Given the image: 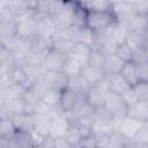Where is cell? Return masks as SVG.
Listing matches in <instances>:
<instances>
[{"label":"cell","mask_w":148,"mask_h":148,"mask_svg":"<svg viewBox=\"0 0 148 148\" xmlns=\"http://www.w3.org/2000/svg\"><path fill=\"white\" fill-rule=\"evenodd\" d=\"M52 110H53V106L46 104L45 102H43V101L40 99V101L35 105L34 114H43V116H50V117H51Z\"/></svg>","instance_id":"39"},{"label":"cell","mask_w":148,"mask_h":148,"mask_svg":"<svg viewBox=\"0 0 148 148\" xmlns=\"http://www.w3.org/2000/svg\"><path fill=\"white\" fill-rule=\"evenodd\" d=\"M131 61L135 62L136 65L148 61V52L146 51V49L143 46H141L139 49L133 50V56H132V60Z\"/></svg>","instance_id":"38"},{"label":"cell","mask_w":148,"mask_h":148,"mask_svg":"<svg viewBox=\"0 0 148 148\" xmlns=\"http://www.w3.org/2000/svg\"><path fill=\"white\" fill-rule=\"evenodd\" d=\"M75 43H72V42H68L61 37H58V36H54L53 37V49L57 50V51H60L65 54H67L71 49L73 47Z\"/></svg>","instance_id":"33"},{"label":"cell","mask_w":148,"mask_h":148,"mask_svg":"<svg viewBox=\"0 0 148 148\" xmlns=\"http://www.w3.org/2000/svg\"><path fill=\"white\" fill-rule=\"evenodd\" d=\"M91 49L88 47L87 45L77 42L73 45V47L71 49V51L67 53L68 57L77 60L82 66L88 65V59H89V54H90Z\"/></svg>","instance_id":"10"},{"label":"cell","mask_w":148,"mask_h":148,"mask_svg":"<svg viewBox=\"0 0 148 148\" xmlns=\"http://www.w3.org/2000/svg\"><path fill=\"white\" fill-rule=\"evenodd\" d=\"M106 95H108V92L104 91L103 89H101L99 87L91 86L90 89L88 90V92L86 94V99L90 105H92L95 109H97V108L104 106V102H105Z\"/></svg>","instance_id":"13"},{"label":"cell","mask_w":148,"mask_h":148,"mask_svg":"<svg viewBox=\"0 0 148 148\" xmlns=\"http://www.w3.org/2000/svg\"><path fill=\"white\" fill-rule=\"evenodd\" d=\"M117 47H118V44L112 39V38H105L101 45H99V50L108 57V56H111V54H114L116 51H117Z\"/></svg>","instance_id":"35"},{"label":"cell","mask_w":148,"mask_h":148,"mask_svg":"<svg viewBox=\"0 0 148 148\" xmlns=\"http://www.w3.org/2000/svg\"><path fill=\"white\" fill-rule=\"evenodd\" d=\"M15 32L20 38L32 40L36 37V17L27 21H20L16 23Z\"/></svg>","instance_id":"9"},{"label":"cell","mask_w":148,"mask_h":148,"mask_svg":"<svg viewBox=\"0 0 148 148\" xmlns=\"http://www.w3.org/2000/svg\"><path fill=\"white\" fill-rule=\"evenodd\" d=\"M25 6L29 7V8H32V9H36L37 8V5L39 2V0H23Z\"/></svg>","instance_id":"44"},{"label":"cell","mask_w":148,"mask_h":148,"mask_svg":"<svg viewBox=\"0 0 148 148\" xmlns=\"http://www.w3.org/2000/svg\"><path fill=\"white\" fill-rule=\"evenodd\" d=\"M123 97H124V101H125V103L127 104V106H131V105H133V104H135L136 102L140 101V99L138 98V95L135 94L133 87H132L127 92H125V94L123 95Z\"/></svg>","instance_id":"40"},{"label":"cell","mask_w":148,"mask_h":148,"mask_svg":"<svg viewBox=\"0 0 148 148\" xmlns=\"http://www.w3.org/2000/svg\"><path fill=\"white\" fill-rule=\"evenodd\" d=\"M147 32H148V30H147Z\"/></svg>","instance_id":"46"},{"label":"cell","mask_w":148,"mask_h":148,"mask_svg":"<svg viewBox=\"0 0 148 148\" xmlns=\"http://www.w3.org/2000/svg\"><path fill=\"white\" fill-rule=\"evenodd\" d=\"M139 1H140V0H139Z\"/></svg>","instance_id":"47"},{"label":"cell","mask_w":148,"mask_h":148,"mask_svg":"<svg viewBox=\"0 0 148 148\" xmlns=\"http://www.w3.org/2000/svg\"><path fill=\"white\" fill-rule=\"evenodd\" d=\"M12 120L17 131H28L31 132L34 130V114L23 112L20 114H15L12 117Z\"/></svg>","instance_id":"17"},{"label":"cell","mask_w":148,"mask_h":148,"mask_svg":"<svg viewBox=\"0 0 148 148\" xmlns=\"http://www.w3.org/2000/svg\"><path fill=\"white\" fill-rule=\"evenodd\" d=\"M80 94H77L76 91L69 89V88H65L61 90V95H60V106L62 108L64 111H68L72 110L75 104L77 103L79 98H80Z\"/></svg>","instance_id":"15"},{"label":"cell","mask_w":148,"mask_h":148,"mask_svg":"<svg viewBox=\"0 0 148 148\" xmlns=\"http://www.w3.org/2000/svg\"><path fill=\"white\" fill-rule=\"evenodd\" d=\"M138 74L140 81L148 82V61L138 65Z\"/></svg>","instance_id":"41"},{"label":"cell","mask_w":148,"mask_h":148,"mask_svg":"<svg viewBox=\"0 0 148 148\" xmlns=\"http://www.w3.org/2000/svg\"><path fill=\"white\" fill-rule=\"evenodd\" d=\"M66 58H67V54L52 49L45 56V60H44L43 66L47 71L62 72L64 65H65V61H66Z\"/></svg>","instance_id":"5"},{"label":"cell","mask_w":148,"mask_h":148,"mask_svg":"<svg viewBox=\"0 0 148 148\" xmlns=\"http://www.w3.org/2000/svg\"><path fill=\"white\" fill-rule=\"evenodd\" d=\"M22 67L25 72L27 79H28L27 88L34 87L43 77V74L45 72L44 66H37V65H32V64H24V65H22Z\"/></svg>","instance_id":"11"},{"label":"cell","mask_w":148,"mask_h":148,"mask_svg":"<svg viewBox=\"0 0 148 148\" xmlns=\"http://www.w3.org/2000/svg\"><path fill=\"white\" fill-rule=\"evenodd\" d=\"M128 32H130V29H128V27H127L126 23H119V22H117V23L114 24V27H113L111 38H112L118 45H120V44H123V43H126Z\"/></svg>","instance_id":"25"},{"label":"cell","mask_w":148,"mask_h":148,"mask_svg":"<svg viewBox=\"0 0 148 148\" xmlns=\"http://www.w3.org/2000/svg\"><path fill=\"white\" fill-rule=\"evenodd\" d=\"M112 8V3L110 0H92L88 7V12L97 10V12H109Z\"/></svg>","instance_id":"34"},{"label":"cell","mask_w":148,"mask_h":148,"mask_svg":"<svg viewBox=\"0 0 148 148\" xmlns=\"http://www.w3.org/2000/svg\"><path fill=\"white\" fill-rule=\"evenodd\" d=\"M114 23H117V20L111 10L109 12L90 10L88 12V15H87L86 27L90 28L95 32H99Z\"/></svg>","instance_id":"1"},{"label":"cell","mask_w":148,"mask_h":148,"mask_svg":"<svg viewBox=\"0 0 148 148\" xmlns=\"http://www.w3.org/2000/svg\"><path fill=\"white\" fill-rule=\"evenodd\" d=\"M79 42L87 45L90 49L96 47V43H97V38H96V32L94 30H91L88 27H84L81 29L80 31V36H79Z\"/></svg>","instance_id":"27"},{"label":"cell","mask_w":148,"mask_h":148,"mask_svg":"<svg viewBox=\"0 0 148 148\" xmlns=\"http://www.w3.org/2000/svg\"><path fill=\"white\" fill-rule=\"evenodd\" d=\"M79 147H88V148H92V147H97V143H96V138L95 135L91 133L87 136H83L81 143Z\"/></svg>","instance_id":"42"},{"label":"cell","mask_w":148,"mask_h":148,"mask_svg":"<svg viewBox=\"0 0 148 148\" xmlns=\"http://www.w3.org/2000/svg\"><path fill=\"white\" fill-rule=\"evenodd\" d=\"M81 29L82 28H79L77 25L72 24V25H68V27L62 28L60 30H57L54 36L61 37V38H64V39H66L68 42H72V43H77Z\"/></svg>","instance_id":"23"},{"label":"cell","mask_w":148,"mask_h":148,"mask_svg":"<svg viewBox=\"0 0 148 148\" xmlns=\"http://www.w3.org/2000/svg\"><path fill=\"white\" fill-rule=\"evenodd\" d=\"M60 95H61V90L56 89V88H49L42 96V101L45 102L46 104L51 105V106H58L60 105Z\"/></svg>","instance_id":"31"},{"label":"cell","mask_w":148,"mask_h":148,"mask_svg":"<svg viewBox=\"0 0 148 148\" xmlns=\"http://www.w3.org/2000/svg\"><path fill=\"white\" fill-rule=\"evenodd\" d=\"M143 47L146 49V51L148 52V38H147V40H146V43H145V45H143Z\"/></svg>","instance_id":"45"},{"label":"cell","mask_w":148,"mask_h":148,"mask_svg":"<svg viewBox=\"0 0 148 148\" xmlns=\"http://www.w3.org/2000/svg\"><path fill=\"white\" fill-rule=\"evenodd\" d=\"M110 76V91L114 92V94H119V95H124L125 92H127L132 86L128 83V81L123 76L121 73L118 74H113V75H109Z\"/></svg>","instance_id":"12"},{"label":"cell","mask_w":148,"mask_h":148,"mask_svg":"<svg viewBox=\"0 0 148 148\" xmlns=\"http://www.w3.org/2000/svg\"><path fill=\"white\" fill-rule=\"evenodd\" d=\"M27 89L28 88H25L23 84L18 83H10L3 88H0V103L23 98Z\"/></svg>","instance_id":"7"},{"label":"cell","mask_w":148,"mask_h":148,"mask_svg":"<svg viewBox=\"0 0 148 148\" xmlns=\"http://www.w3.org/2000/svg\"><path fill=\"white\" fill-rule=\"evenodd\" d=\"M57 27L51 15L40 14L37 12L36 16V37H54Z\"/></svg>","instance_id":"2"},{"label":"cell","mask_w":148,"mask_h":148,"mask_svg":"<svg viewBox=\"0 0 148 148\" xmlns=\"http://www.w3.org/2000/svg\"><path fill=\"white\" fill-rule=\"evenodd\" d=\"M121 74L128 81V83L132 87L135 86L140 81L139 74H138V65L133 61H126L125 62V65L121 69Z\"/></svg>","instance_id":"22"},{"label":"cell","mask_w":148,"mask_h":148,"mask_svg":"<svg viewBox=\"0 0 148 148\" xmlns=\"http://www.w3.org/2000/svg\"><path fill=\"white\" fill-rule=\"evenodd\" d=\"M42 79L45 81V83L50 88H56L59 90L65 89L67 87V82H68V76L64 72H57V71L45 69Z\"/></svg>","instance_id":"6"},{"label":"cell","mask_w":148,"mask_h":148,"mask_svg":"<svg viewBox=\"0 0 148 148\" xmlns=\"http://www.w3.org/2000/svg\"><path fill=\"white\" fill-rule=\"evenodd\" d=\"M127 116L142 123L148 121V102L139 101L135 104L127 106Z\"/></svg>","instance_id":"14"},{"label":"cell","mask_w":148,"mask_h":148,"mask_svg":"<svg viewBox=\"0 0 148 148\" xmlns=\"http://www.w3.org/2000/svg\"><path fill=\"white\" fill-rule=\"evenodd\" d=\"M148 38V32H139V31H130L127 39H126V44L132 49H139L141 46L145 45L146 40Z\"/></svg>","instance_id":"24"},{"label":"cell","mask_w":148,"mask_h":148,"mask_svg":"<svg viewBox=\"0 0 148 148\" xmlns=\"http://www.w3.org/2000/svg\"><path fill=\"white\" fill-rule=\"evenodd\" d=\"M130 31H139V32H147L148 30V14L138 13L135 14L131 21L127 23Z\"/></svg>","instance_id":"20"},{"label":"cell","mask_w":148,"mask_h":148,"mask_svg":"<svg viewBox=\"0 0 148 148\" xmlns=\"http://www.w3.org/2000/svg\"><path fill=\"white\" fill-rule=\"evenodd\" d=\"M116 54L119 58H121L124 61H131L132 60V56H133V50L126 43H123V44L118 45Z\"/></svg>","instance_id":"37"},{"label":"cell","mask_w":148,"mask_h":148,"mask_svg":"<svg viewBox=\"0 0 148 148\" xmlns=\"http://www.w3.org/2000/svg\"><path fill=\"white\" fill-rule=\"evenodd\" d=\"M111 12L114 15L117 22L126 23V24L131 21V18L135 14H138L136 6L134 3H130V2H125V1L113 3L112 8H111Z\"/></svg>","instance_id":"3"},{"label":"cell","mask_w":148,"mask_h":148,"mask_svg":"<svg viewBox=\"0 0 148 148\" xmlns=\"http://www.w3.org/2000/svg\"><path fill=\"white\" fill-rule=\"evenodd\" d=\"M65 138L72 145V147H79L81 141H82V139H83V135H82L81 131L79 130V127L74 123H72V125L69 126L67 133L65 134Z\"/></svg>","instance_id":"30"},{"label":"cell","mask_w":148,"mask_h":148,"mask_svg":"<svg viewBox=\"0 0 148 148\" xmlns=\"http://www.w3.org/2000/svg\"><path fill=\"white\" fill-rule=\"evenodd\" d=\"M142 125H143L142 121H140V120H138L135 118L126 116L125 119L121 121V124L118 126L117 131L124 138H126L127 140H131V139H134V136L136 135L138 131L140 130V127Z\"/></svg>","instance_id":"8"},{"label":"cell","mask_w":148,"mask_h":148,"mask_svg":"<svg viewBox=\"0 0 148 148\" xmlns=\"http://www.w3.org/2000/svg\"><path fill=\"white\" fill-rule=\"evenodd\" d=\"M51 120L52 118L50 116H43V114H34V130L36 133L47 136L50 135L51 130Z\"/></svg>","instance_id":"18"},{"label":"cell","mask_w":148,"mask_h":148,"mask_svg":"<svg viewBox=\"0 0 148 148\" xmlns=\"http://www.w3.org/2000/svg\"><path fill=\"white\" fill-rule=\"evenodd\" d=\"M90 84L81 76V74L75 75V76H69L68 77V82H67V88L76 91L80 95H84L88 92V90L90 89Z\"/></svg>","instance_id":"21"},{"label":"cell","mask_w":148,"mask_h":148,"mask_svg":"<svg viewBox=\"0 0 148 148\" xmlns=\"http://www.w3.org/2000/svg\"><path fill=\"white\" fill-rule=\"evenodd\" d=\"M82 68H83V66H82L77 60H75V59H73V58H71V57L67 56L62 72L69 77V76L79 75V74L81 73Z\"/></svg>","instance_id":"29"},{"label":"cell","mask_w":148,"mask_h":148,"mask_svg":"<svg viewBox=\"0 0 148 148\" xmlns=\"http://www.w3.org/2000/svg\"><path fill=\"white\" fill-rule=\"evenodd\" d=\"M54 141H56V147L57 148H71L72 147V145L67 141V139L65 136L54 139Z\"/></svg>","instance_id":"43"},{"label":"cell","mask_w":148,"mask_h":148,"mask_svg":"<svg viewBox=\"0 0 148 148\" xmlns=\"http://www.w3.org/2000/svg\"><path fill=\"white\" fill-rule=\"evenodd\" d=\"M10 79L13 83H18V84H23L27 88V83H28V79L25 75V72L23 69V67L21 65H15L10 72Z\"/></svg>","instance_id":"32"},{"label":"cell","mask_w":148,"mask_h":148,"mask_svg":"<svg viewBox=\"0 0 148 148\" xmlns=\"http://www.w3.org/2000/svg\"><path fill=\"white\" fill-rule=\"evenodd\" d=\"M104 108L111 113V116L118 113H127V104L125 103L124 97L119 94H114L111 91L108 92L105 97Z\"/></svg>","instance_id":"4"},{"label":"cell","mask_w":148,"mask_h":148,"mask_svg":"<svg viewBox=\"0 0 148 148\" xmlns=\"http://www.w3.org/2000/svg\"><path fill=\"white\" fill-rule=\"evenodd\" d=\"M17 132L12 117L10 118H0V136L6 139H13Z\"/></svg>","instance_id":"26"},{"label":"cell","mask_w":148,"mask_h":148,"mask_svg":"<svg viewBox=\"0 0 148 148\" xmlns=\"http://www.w3.org/2000/svg\"><path fill=\"white\" fill-rule=\"evenodd\" d=\"M81 76L90 84V86H95L98 83V81L104 76V71L103 69H99V68H96V67H92L90 65H86L83 66L82 71H81Z\"/></svg>","instance_id":"19"},{"label":"cell","mask_w":148,"mask_h":148,"mask_svg":"<svg viewBox=\"0 0 148 148\" xmlns=\"http://www.w3.org/2000/svg\"><path fill=\"white\" fill-rule=\"evenodd\" d=\"M133 89L140 101L148 102V82L139 81L135 86H133Z\"/></svg>","instance_id":"36"},{"label":"cell","mask_w":148,"mask_h":148,"mask_svg":"<svg viewBox=\"0 0 148 148\" xmlns=\"http://www.w3.org/2000/svg\"><path fill=\"white\" fill-rule=\"evenodd\" d=\"M105 60H106V56L99 49H91L89 59H88V65L99 68V69H103Z\"/></svg>","instance_id":"28"},{"label":"cell","mask_w":148,"mask_h":148,"mask_svg":"<svg viewBox=\"0 0 148 148\" xmlns=\"http://www.w3.org/2000/svg\"><path fill=\"white\" fill-rule=\"evenodd\" d=\"M125 62L126 61H124L121 58H119L116 53L111 54V56H108L103 71L106 75H113V74L121 73V69H123Z\"/></svg>","instance_id":"16"}]
</instances>
